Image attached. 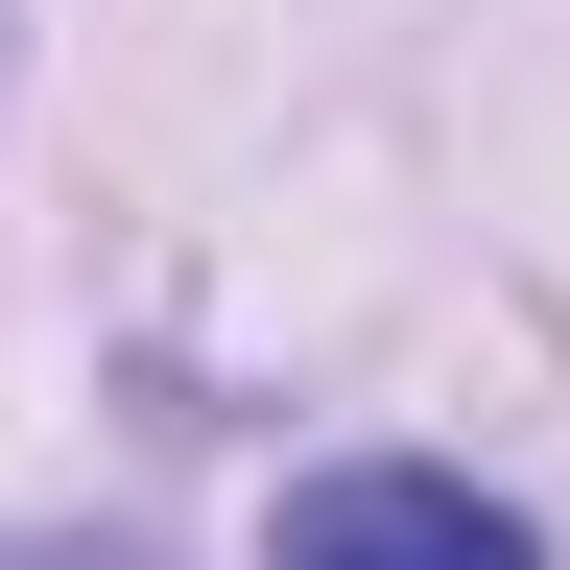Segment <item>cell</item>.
<instances>
[{
	"mask_svg": "<svg viewBox=\"0 0 570 570\" xmlns=\"http://www.w3.org/2000/svg\"><path fill=\"white\" fill-rule=\"evenodd\" d=\"M262 570H547V547L499 523L475 475H428V452H333V475H285Z\"/></svg>",
	"mask_w": 570,
	"mask_h": 570,
	"instance_id": "1",
	"label": "cell"
},
{
	"mask_svg": "<svg viewBox=\"0 0 570 570\" xmlns=\"http://www.w3.org/2000/svg\"><path fill=\"white\" fill-rule=\"evenodd\" d=\"M0 570H142V547H0Z\"/></svg>",
	"mask_w": 570,
	"mask_h": 570,
	"instance_id": "2",
	"label": "cell"
}]
</instances>
